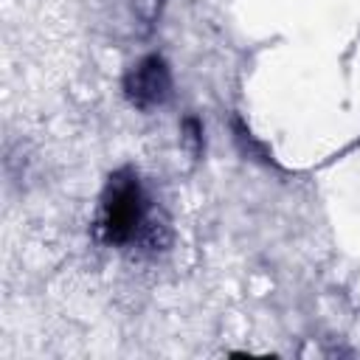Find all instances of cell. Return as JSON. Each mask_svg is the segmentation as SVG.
<instances>
[{"instance_id": "2", "label": "cell", "mask_w": 360, "mask_h": 360, "mask_svg": "<svg viewBox=\"0 0 360 360\" xmlns=\"http://www.w3.org/2000/svg\"><path fill=\"white\" fill-rule=\"evenodd\" d=\"M124 90H127V98L141 107V110H149L155 104H163L169 90H172V76H169V68L160 56H146L141 59L124 79Z\"/></svg>"}, {"instance_id": "1", "label": "cell", "mask_w": 360, "mask_h": 360, "mask_svg": "<svg viewBox=\"0 0 360 360\" xmlns=\"http://www.w3.org/2000/svg\"><path fill=\"white\" fill-rule=\"evenodd\" d=\"M143 222V194L135 174H115L110 177L104 202H101V236L107 242L124 245L129 242Z\"/></svg>"}, {"instance_id": "3", "label": "cell", "mask_w": 360, "mask_h": 360, "mask_svg": "<svg viewBox=\"0 0 360 360\" xmlns=\"http://www.w3.org/2000/svg\"><path fill=\"white\" fill-rule=\"evenodd\" d=\"M132 8H135V14L146 22V28L155 22V17H158V8H160V0H132Z\"/></svg>"}]
</instances>
